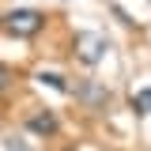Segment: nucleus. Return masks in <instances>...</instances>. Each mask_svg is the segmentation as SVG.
<instances>
[{"mask_svg":"<svg viewBox=\"0 0 151 151\" xmlns=\"http://www.w3.org/2000/svg\"><path fill=\"white\" fill-rule=\"evenodd\" d=\"M30 129L34 132H57V117L53 113H34L30 117Z\"/></svg>","mask_w":151,"mask_h":151,"instance_id":"nucleus-3","label":"nucleus"},{"mask_svg":"<svg viewBox=\"0 0 151 151\" xmlns=\"http://www.w3.org/2000/svg\"><path fill=\"white\" fill-rule=\"evenodd\" d=\"M8 151H30L27 144H15V140H8Z\"/></svg>","mask_w":151,"mask_h":151,"instance_id":"nucleus-6","label":"nucleus"},{"mask_svg":"<svg viewBox=\"0 0 151 151\" xmlns=\"http://www.w3.org/2000/svg\"><path fill=\"white\" fill-rule=\"evenodd\" d=\"M106 38L94 34V30H83V34H76V53H79V60L83 64H98L102 57H106Z\"/></svg>","mask_w":151,"mask_h":151,"instance_id":"nucleus-2","label":"nucleus"},{"mask_svg":"<svg viewBox=\"0 0 151 151\" xmlns=\"http://www.w3.org/2000/svg\"><path fill=\"white\" fill-rule=\"evenodd\" d=\"M4 83H8V72H4V68H0V91H4Z\"/></svg>","mask_w":151,"mask_h":151,"instance_id":"nucleus-7","label":"nucleus"},{"mask_svg":"<svg viewBox=\"0 0 151 151\" xmlns=\"http://www.w3.org/2000/svg\"><path fill=\"white\" fill-rule=\"evenodd\" d=\"M132 110L151 113V87H144V91H136V94H132Z\"/></svg>","mask_w":151,"mask_h":151,"instance_id":"nucleus-4","label":"nucleus"},{"mask_svg":"<svg viewBox=\"0 0 151 151\" xmlns=\"http://www.w3.org/2000/svg\"><path fill=\"white\" fill-rule=\"evenodd\" d=\"M42 23H45L42 12H34V8H15V12L4 15V30L15 34V38H30V34L42 30Z\"/></svg>","mask_w":151,"mask_h":151,"instance_id":"nucleus-1","label":"nucleus"},{"mask_svg":"<svg viewBox=\"0 0 151 151\" xmlns=\"http://www.w3.org/2000/svg\"><path fill=\"white\" fill-rule=\"evenodd\" d=\"M38 79H42V83H49L53 91H68V83H64V76H57V72H42Z\"/></svg>","mask_w":151,"mask_h":151,"instance_id":"nucleus-5","label":"nucleus"}]
</instances>
